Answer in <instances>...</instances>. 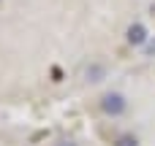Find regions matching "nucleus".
<instances>
[{
    "instance_id": "nucleus-5",
    "label": "nucleus",
    "mask_w": 155,
    "mask_h": 146,
    "mask_svg": "<svg viewBox=\"0 0 155 146\" xmlns=\"http://www.w3.org/2000/svg\"><path fill=\"white\" fill-rule=\"evenodd\" d=\"M144 51H147V54H150V57H153V54H155V41H150V43H147V46H144Z\"/></svg>"
},
{
    "instance_id": "nucleus-4",
    "label": "nucleus",
    "mask_w": 155,
    "mask_h": 146,
    "mask_svg": "<svg viewBox=\"0 0 155 146\" xmlns=\"http://www.w3.org/2000/svg\"><path fill=\"white\" fill-rule=\"evenodd\" d=\"M114 146H139V141H136L134 135H120V138L114 141Z\"/></svg>"
},
{
    "instance_id": "nucleus-2",
    "label": "nucleus",
    "mask_w": 155,
    "mask_h": 146,
    "mask_svg": "<svg viewBox=\"0 0 155 146\" xmlns=\"http://www.w3.org/2000/svg\"><path fill=\"white\" fill-rule=\"evenodd\" d=\"M125 38H128V43H134V46H142V43H147V27L144 24H131L128 30H125Z\"/></svg>"
},
{
    "instance_id": "nucleus-3",
    "label": "nucleus",
    "mask_w": 155,
    "mask_h": 146,
    "mask_svg": "<svg viewBox=\"0 0 155 146\" xmlns=\"http://www.w3.org/2000/svg\"><path fill=\"white\" fill-rule=\"evenodd\" d=\"M104 76H106V68H104V65H95V62H93V65L84 68V79H87V81H101Z\"/></svg>"
},
{
    "instance_id": "nucleus-1",
    "label": "nucleus",
    "mask_w": 155,
    "mask_h": 146,
    "mask_svg": "<svg viewBox=\"0 0 155 146\" xmlns=\"http://www.w3.org/2000/svg\"><path fill=\"white\" fill-rule=\"evenodd\" d=\"M125 108H128V103L120 92H106L101 98V111L106 116H120V114H125Z\"/></svg>"
},
{
    "instance_id": "nucleus-6",
    "label": "nucleus",
    "mask_w": 155,
    "mask_h": 146,
    "mask_svg": "<svg viewBox=\"0 0 155 146\" xmlns=\"http://www.w3.org/2000/svg\"><path fill=\"white\" fill-rule=\"evenodd\" d=\"M54 146H79V144H74V141H57Z\"/></svg>"
}]
</instances>
